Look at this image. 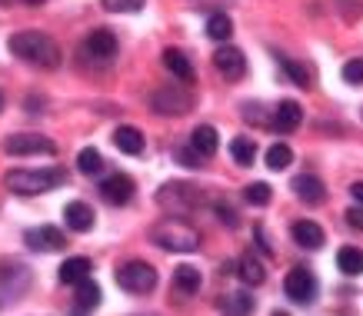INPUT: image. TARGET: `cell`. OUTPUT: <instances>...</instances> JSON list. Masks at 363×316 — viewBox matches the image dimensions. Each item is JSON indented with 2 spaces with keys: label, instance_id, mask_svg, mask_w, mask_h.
<instances>
[{
  "label": "cell",
  "instance_id": "10",
  "mask_svg": "<svg viewBox=\"0 0 363 316\" xmlns=\"http://www.w3.org/2000/svg\"><path fill=\"white\" fill-rule=\"evenodd\" d=\"M100 196L113 203V207H123L133 200V180L127 174H111L104 184H100Z\"/></svg>",
  "mask_w": 363,
  "mask_h": 316
},
{
  "label": "cell",
  "instance_id": "29",
  "mask_svg": "<svg viewBox=\"0 0 363 316\" xmlns=\"http://www.w3.org/2000/svg\"><path fill=\"white\" fill-rule=\"evenodd\" d=\"M223 310L230 316H250L253 313V296L250 293H230L223 300Z\"/></svg>",
  "mask_w": 363,
  "mask_h": 316
},
{
  "label": "cell",
  "instance_id": "9",
  "mask_svg": "<svg viewBox=\"0 0 363 316\" xmlns=\"http://www.w3.org/2000/svg\"><path fill=\"white\" fill-rule=\"evenodd\" d=\"M23 243L37 253H57L67 247V237H64V230H57V227H33L23 233Z\"/></svg>",
  "mask_w": 363,
  "mask_h": 316
},
{
  "label": "cell",
  "instance_id": "14",
  "mask_svg": "<svg viewBox=\"0 0 363 316\" xmlns=\"http://www.w3.org/2000/svg\"><path fill=\"white\" fill-rule=\"evenodd\" d=\"M294 193H297L303 203L317 207V203H323V200H327V186H323V180H320V176L307 174V176H297V180H294Z\"/></svg>",
  "mask_w": 363,
  "mask_h": 316
},
{
  "label": "cell",
  "instance_id": "4",
  "mask_svg": "<svg viewBox=\"0 0 363 316\" xmlns=\"http://www.w3.org/2000/svg\"><path fill=\"white\" fill-rule=\"evenodd\" d=\"M113 280H117V286H121L123 293L143 296V293H150V290L157 286V270L150 266V263H143V260H130V263H123L121 270L113 273Z\"/></svg>",
  "mask_w": 363,
  "mask_h": 316
},
{
  "label": "cell",
  "instance_id": "18",
  "mask_svg": "<svg viewBox=\"0 0 363 316\" xmlns=\"http://www.w3.org/2000/svg\"><path fill=\"white\" fill-rule=\"evenodd\" d=\"M290 233H294V240H297L300 247H307V250H320V247H323V230H320V223H313V220H297V223L290 227Z\"/></svg>",
  "mask_w": 363,
  "mask_h": 316
},
{
  "label": "cell",
  "instance_id": "6",
  "mask_svg": "<svg viewBox=\"0 0 363 316\" xmlns=\"http://www.w3.org/2000/svg\"><path fill=\"white\" fill-rule=\"evenodd\" d=\"M157 203H160L164 210H170V213H187L190 207H197V203H200V190H197V186H190V184L174 180V184L160 186Z\"/></svg>",
  "mask_w": 363,
  "mask_h": 316
},
{
  "label": "cell",
  "instance_id": "25",
  "mask_svg": "<svg viewBox=\"0 0 363 316\" xmlns=\"http://www.w3.org/2000/svg\"><path fill=\"white\" fill-rule=\"evenodd\" d=\"M230 157L240 167H250L253 160H257V143H253L250 137H233L230 140Z\"/></svg>",
  "mask_w": 363,
  "mask_h": 316
},
{
  "label": "cell",
  "instance_id": "37",
  "mask_svg": "<svg viewBox=\"0 0 363 316\" xmlns=\"http://www.w3.org/2000/svg\"><path fill=\"white\" fill-rule=\"evenodd\" d=\"M347 223H350L353 230H363V207H350V210H347Z\"/></svg>",
  "mask_w": 363,
  "mask_h": 316
},
{
  "label": "cell",
  "instance_id": "38",
  "mask_svg": "<svg viewBox=\"0 0 363 316\" xmlns=\"http://www.w3.org/2000/svg\"><path fill=\"white\" fill-rule=\"evenodd\" d=\"M350 193H353V200H357V203L363 207V180H357V184L350 186Z\"/></svg>",
  "mask_w": 363,
  "mask_h": 316
},
{
  "label": "cell",
  "instance_id": "20",
  "mask_svg": "<svg viewBox=\"0 0 363 316\" xmlns=\"http://www.w3.org/2000/svg\"><path fill=\"white\" fill-rule=\"evenodd\" d=\"M164 67L180 80V84H190L194 80V64L180 50H164Z\"/></svg>",
  "mask_w": 363,
  "mask_h": 316
},
{
  "label": "cell",
  "instance_id": "1",
  "mask_svg": "<svg viewBox=\"0 0 363 316\" xmlns=\"http://www.w3.org/2000/svg\"><path fill=\"white\" fill-rule=\"evenodd\" d=\"M7 47H11V54H17L21 60L44 67V70H54V67H60V47H57L54 40H50L47 33H40V30H21V33H13L11 40H7Z\"/></svg>",
  "mask_w": 363,
  "mask_h": 316
},
{
  "label": "cell",
  "instance_id": "41",
  "mask_svg": "<svg viewBox=\"0 0 363 316\" xmlns=\"http://www.w3.org/2000/svg\"><path fill=\"white\" fill-rule=\"evenodd\" d=\"M0 110H4V94H0Z\"/></svg>",
  "mask_w": 363,
  "mask_h": 316
},
{
  "label": "cell",
  "instance_id": "28",
  "mask_svg": "<svg viewBox=\"0 0 363 316\" xmlns=\"http://www.w3.org/2000/svg\"><path fill=\"white\" fill-rule=\"evenodd\" d=\"M290 164H294V150H290L286 143H274V147L267 150V167H270V170L280 174V170H286Z\"/></svg>",
  "mask_w": 363,
  "mask_h": 316
},
{
  "label": "cell",
  "instance_id": "30",
  "mask_svg": "<svg viewBox=\"0 0 363 316\" xmlns=\"http://www.w3.org/2000/svg\"><path fill=\"white\" fill-rule=\"evenodd\" d=\"M280 60V67L286 70V77L297 84V87H310V70L303 64H297V60H290V57H277Z\"/></svg>",
  "mask_w": 363,
  "mask_h": 316
},
{
  "label": "cell",
  "instance_id": "3",
  "mask_svg": "<svg viewBox=\"0 0 363 316\" xmlns=\"http://www.w3.org/2000/svg\"><path fill=\"white\" fill-rule=\"evenodd\" d=\"M150 240L160 247V250H170V253H194L200 247V233L194 227H187L184 220H174L167 217L160 220L154 230H150Z\"/></svg>",
  "mask_w": 363,
  "mask_h": 316
},
{
  "label": "cell",
  "instance_id": "33",
  "mask_svg": "<svg viewBox=\"0 0 363 316\" xmlns=\"http://www.w3.org/2000/svg\"><path fill=\"white\" fill-rule=\"evenodd\" d=\"M104 4V11L111 13H137L143 11V0H100Z\"/></svg>",
  "mask_w": 363,
  "mask_h": 316
},
{
  "label": "cell",
  "instance_id": "22",
  "mask_svg": "<svg viewBox=\"0 0 363 316\" xmlns=\"http://www.w3.org/2000/svg\"><path fill=\"white\" fill-rule=\"evenodd\" d=\"M174 283L177 290H184V293H197L200 283H203V276H200L197 266H190V263H180L174 270Z\"/></svg>",
  "mask_w": 363,
  "mask_h": 316
},
{
  "label": "cell",
  "instance_id": "27",
  "mask_svg": "<svg viewBox=\"0 0 363 316\" xmlns=\"http://www.w3.org/2000/svg\"><path fill=\"white\" fill-rule=\"evenodd\" d=\"M77 170L84 176H97L100 170H104V157H100V150H94V147H84V150L77 153Z\"/></svg>",
  "mask_w": 363,
  "mask_h": 316
},
{
  "label": "cell",
  "instance_id": "24",
  "mask_svg": "<svg viewBox=\"0 0 363 316\" xmlns=\"http://www.w3.org/2000/svg\"><path fill=\"white\" fill-rule=\"evenodd\" d=\"M237 266H240V280L247 286H260L267 280V273H264V266H260V260H257V256H250V253H247V256H240V263H237Z\"/></svg>",
  "mask_w": 363,
  "mask_h": 316
},
{
  "label": "cell",
  "instance_id": "35",
  "mask_svg": "<svg viewBox=\"0 0 363 316\" xmlns=\"http://www.w3.org/2000/svg\"><path fill=\"white\" fill-rule=\"evenodd\" d=\"M213 210H217V217H220V223H227V227H230V230H237V227H240V220H237V210H233L230 203H217V207H213Z\"/></svg>",
  "mask_w": 363,
  "mask_h": 316
},
{
  "label": "cell",
  "instance_id": "17",
  "mask_svg": "<svg viewBox=\"0 0 363 316\" xmlns=\"http://www.w3.org/2000/svg\"><path fill=\"white\" fill-rule=\"evenodd\" d=\"M190 147H194L200 157H213V153H217V147H220V133H217V127L200 123L197 130L190 133Z\"/></svg>",
  "mask_w": 363,
  "mask_h": 316
},
{
  "label": "cell",
  "instance_id": "11",
  "mask_svg": "<svg viewBox=\"0 0 363 316\" xmlns=\"http://www.w3.org/2000/svg\"><path fill=\"white\" fill-rule=\"evenodd\" d=\"M213 67L220 70L227 80H240L243 74H247V57L237 50V47H230V44H223L217 54H213Z\"/></svg>",
  "mask_w": 363,
  "mask_h": 316
},
{
  "label": "cell",
  "instance_id": "7",
  "mask_svg": "<svg viewBox=\"0 0 363 316\" xmlns=\"http://www.w3.org/2000/svg\"><path fill=\"white\" fill-rule=\"evenodd\" d=\"M4 153H11V157H37V153L54 157L57 143L40 137V133H11V137H4Z\"/></svg>",
  "mask_w": 363,
  "mask_h": 316
},
{
  "label": "cell",
  "instance_id": "15",
  "mask_svg": "<svg viewBox=\"0 0 363 316\" xmlns=\"http://www.w3.org/2000/svg\"><path fill=\"white\" fill-rule=\"evenodd\" d=\"M300 123H303V107H300L297 100H280V103H277V113H274L277 130L290 133V130H297Z\"/></svg>",
  "mask_w": 363,
  "mask_h": 316
},
{
  "label": "cell",
  "instance_id": "40",
  "mask_svg": "<svg viewBox=\"0 0 363 316\" xmlns=\"http://www.w3.org/2000/svg\"><path fill=\"white\" fill-rule=\"evenodd\" d=\"M23 4H30V7H37V4H44V0H23Z\"/></svg>",
  "mask_w": 363,
  "mask_h": 316
},
{
  "label": "cell",
  "instance_id": "8",
  "mask_svg": "<svg viewBox=\"0 0 363 316\" xmlns=\"http://www.w3.org/2000/svg\"><path fill=\"white\" fill-rule=\"evenodd\" d=\"M284 290H286V296H290L294 303L310 306L313 300H317V276H313L307 266H294V270L286 273Z\"/></svg>",
  "mask_w": 363,
  "mask_h": 316
},
{
  "label": "cell",
  "instance_id": "36",
  "mask_svg": "<svg viewBox=\"0 0 363 316\" xmlns=\"http://www.w3.org/2000/svg\"><path fill=\"white\" fill-rule=\"evenodd\" d=\"M177 160H180L184 167H190V170H194V167H200V153L194 150V147H180V150H177Z\"/></svg>",
  "mask_w": 363,
  "mask_h": 316
},
{
  "label": "cell",
  "instance_id": "34",
  "mask_svg": "<svg viewBox=\"0 0 363 316\" xmlns=\"http://www.w3.org/2000/svg\"><path fill=\"white\" fill-rule=\"evenodd\" d=\"M340 13H343V21H347V23H353L357 17H363V0H343Z\"/></svg>",
  "mask_w": 363,
  "mask_h": 316
},
{
  "label": "cell",
  "instance_id": "13",
  "mask_svg": "<svg viewBox=\"0 0 363 316\" xmlns=\"http://www.w3.org/2000/svg\"><path fill=\"white\" fill-rule=\"evenodd\" d=\"M94 210H90V203H84V200H74V203H67L64 207V223L74 233H87V230H94Z\"/></svg>",
  "mask_w": 363,
  "mask_h": 316
},
{
  "label": "cell",
  "instance_id": "2",
  "mask_svg": "<svg viewBox=\"0 0 363 316\" xmlns=\"http://www.w3.org/2000/svg\"><path fill=\"white\" fill-rule=\"evenodd\" d=\"M7 190L17 196H37V193H50L57 186L67 184L64 167H47V170H11L4 176Z\"/></svg>",
  "mask_w": 363,
  "mask_h": 316
},
{
  "label": "cell",
  "instance_id": "12",
  "mask_svg": "<svg viewBox=\"0 0 363 316\" xmlns=\"http://www.w3.org/2000/svg\"><path fill=\"white\" fill-rule=\"evenodd\" d=\"M84 54L94 57V60H111V57H117V37L104 27L90 30V37L84 40Z\"/></svg>",
  "mask_w": 363,
  "mask_h": 316
},
{
  "label": "cell",
  "instance_id": "32",
  "mask_svg": "<svg viewBox=\"0 0 363 316\" xmlns=\"http://www.w3.org/2000/svg\"><path fill=\"white\" fill-rule=\"evenodd\" d=\"M343 80L350 84V87H360L363 84V57H353L343 64Z\"/></svg>",
  "mask_w": 363,
  "mask_h": 316
},
{
  "label": "cell",
  "instance_id": "39",
  "mask_svg": "<svg viewBox=\"0 0 363 316\" xmlns=\"http://www.w3.org/2000/svg\"><path fill=\"white\" fill-rule=\"evenodd\" d=\"M270 316H290V313H286V310H274V313H270Z\"/></svg>",
  "mask_w": 363,
  "mask_h": 316
},
{
  "label": "cell",
  "instance_id": "26",
  "mask_svg": "<svg viewBox=\"0 0 363 316\" xmlns=\"http://www.w3.org/2000/svg\"><path fill=\"white\" fill-rule=\"evenodd\" d=\"M233 33V21L227 17V13H213L207 21V37L210 40H217V44H227Z\"/></svg>",
  "mask_w": 363,
  "mask_h": 316
},
{
  "label": "cell",
  "instance_id": "5",
  "mask_svg": "<svg viewBox=\"0 0 363 316\" xmlns=\"http://www.w3.org/2000/svg\"><path fill=\"white\" fill-rule=\"evenodd\" d=\"M150 107L160 117H184L194 107V94L187 87H180V84H167V87L150 94Z\"/></svg>",
  "mask_w": 363,
  "mask_h": 316
},
{
  "label": "cell",
  "instance_id": "16",
  "mask_svg": "<svg viewBox=\"0 0 363 316\" xmlns=\"http://www.w3.org/2000/svg\"><path fill=\"white\" fill-rule=\"evenodd\" d=\"M143 133L137 130V127H130V123H123V127H117L113 130V147L121 153H127V157H137V153H143Z\"/></svg>",
  "mask_w": 363,
  "mask_h": 316
},
{
  "label": "cell",
  "instance_id": "23",
  "mask_svg": "<svg viewBox=\"0 0 363 316\" xmlns=\"http://www.w3.org/2000/svg\"><path fill=\"white\" fill-rule=\"evenodd\" d=\"M97 306H100V286L87 276V280L77 283V310L87 313V310H97Z\"/></svg>",
  "mask_w": 363,
  "mask_h": 316
},
{
  "label": "cell",
  "instance_id": "19",
  "mask_svg": "<svg viewBox=\"0 0 363 316\" xmlns=\"http://www.w3.org/2000/svg\"><path fill=\"white\" fill-rule=\"evenodd\" d=\"M90 270H94V263H90L87 256H70V260H64V266H60V283L77 286L80 280L90 276Z\"/></svg>",
  "mask_w": 363,
  "mask_h": 316
},
{
  "label": "cell",
  "instance_id": "31",
  "mask_svg": "<svg viewBox=\"0 0 363 316\" xmlns=\"http://www.w3.org/2000/svg\"><path fill=\"white\" fill-rule=\"evenodd\" d=\"M243 196H247L250 207H267V203H270V186L267 184H250L247 190H243Z\"/></svg>",
  "mask_w": 363,
  "mask_h": 316
},
{
  "label": "cell",
  "instance_id": "21",
  "mask_svg": "<svg viewBox=\"0 0 363 316\" xmlns=\"http://www.w3.org/2000/svg\"><path fill=\"white\" fill-rule=\"evenodd\" d=\"M337 270H340L343 276H360L363 250H357V247H340V250H337Z\"/></svg>",
  "mask_w": 363,
  "mask_h": 316
}]
</instances>
